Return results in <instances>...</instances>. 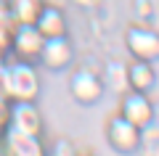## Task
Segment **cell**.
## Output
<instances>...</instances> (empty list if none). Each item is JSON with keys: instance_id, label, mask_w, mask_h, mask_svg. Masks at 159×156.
I'll return each mask as SVG.
<instances>
[{"instance_id": "ba28073f", "label": "cell", "mask_w": 159, "mask_h": 156, "mask_svg": "<svg viewBox=\"0 0 159 156\" xmlns=\"http://www.w3.org/2000/svg\"><path fill=\"white\" fill-rule=\"evenodd\" d=\"M72 58H74L72 42L66 40V34H61V37H45L37 61L51 72H61V69H66L72 64Z\"/></svg>"}, {"instance_id": "3957f363", "label": "cell", "mask_w": 159, "mask_h": 156, "mask_svg": "<svg viewBox=\"0 0 159 156\" xmlns=\"http://www.w3.org/2000/svg\"><path fill=\"white\" fill-rule=\"evenodd\" d=\"M43 42H45V37L37 32L34 24H16L13 32H11L8 50H11L13 58H19V61H37Z\"/></svg>"}, {"instance_id": "9c48e42d", "label": "cell", "mask_w": 159, "mask_h": 156, "mask_svg": "<svg viewBox=\"0 0 159 156\" xmlns=\"http://www.w3.org/2000/svg\"><path fill=\"white\" fill-rule=\"evenodd\" d=\"M69 93L77 103H96L98 98L103 95V79L98 77L96 72H88V69H77L69 79Z\"/></svg>"}, {"instance_id": "5bb4252c", "label": "cell", "mask_w": 159, "mask_h": 156, "mask_svg": "<svg viewBox=\"0 0 159 156\" xmlns=\"http://www.w3.org/2000/svg\"><path fill=\"white\" fill-rule=\"evenodd\" d=\"M56 156H77V151H74L66 140H61V143L56 145Z\"/></svg>"}, {"instance_id": "8992f818", "label": "cell", "mask_w": 159, "mask_h": 156, "mask_svg": "<svg viewBox=\"0 0 159 156\" xmlns=\"http://www.w3.org/2000/svg\"><path fill=\"white\" fill-rule=\"evenodd\" d=\"M8 127L19 130V132H27V135H40L43 132V114L34 106V100H11Z\"/></svg>"}, {"instance_id": "7c38bea8", "label": "cell", "mask_w": 159, "mask_h": 156, "mask_svg": "<svg viewBox=\"0 0 159 156\" xmlns=\"http://www.w3.org/2000/svg\"><path fill=\"white\" fill-rule=\"evenodd\" d=\"M8 6V13L16 24H34L37 13L43 11V0H6Z\"/></svg>"}, {"instance_id": "6da1fadb", "label": "cell", "mask_w": 159, "mask_h": 156, "mask_svg": "<svg viewBox=\"0 0 159 156\" xmlns=\"http://www.w3.org/2000/svg\"><path fill=\"white\" fill-rule=\"evenodd\" d=\"M0 95L8 100H34L40 95V77L32 61H6L0 69Z\"/></svg>"}, {"instance_id": "7a4b0ae2", "label": "cell", "mask_w": 159, "mask_h": 156, "mask_svg": "<svg viewBox=\"0 0 159 156\" xmlns=\"http://www.w3.org/2000/svg\"><path fill=\"white\" fill-rule=\"evenodd\" d=\"M154 114H157L154 100L148 98L146 93H141V90H127V93H125L122 106H119V117H125L127 122H133L141 132H143L146 127H151Z\"/></svg>"}, {"instance_id": "52a82bcc", "label": "cell", "mask_w": 159, "mask_h": 156, "mask_svg": "<svg viewBox=\"0 0 159 156\" xmlns=\"http://www.w3.org/2000/svg\"><path fill=\"white\" fill-rule=\"evenodd\" d=\"M125 45L133 58L141 61H154L159 58V34L146 27H130L125 32Z\"/></svg>"}, {"instance_id": "30bf717a", "label": "cell", "mask_w": 159, "mask_h": 156, "mask_svg": "<svg viewBox=\"0 0 159 156\" xmlns=\"http://www.w3.org/2000/svg\"><path fill=\"white\" fill-rule=\"evenodd\" d=\"M34 27L43 37H61L66 34V16L56 6H43V11L34 19Z\"/></svg>"}, {"instance_id": "277c9868", "label": "cell", "mask_w": 159, "mask_h": 156, "mask_svg": "<svg viewBox=\"0 0 159 156\" xmlns=\"http://www.w3.org/2000/svg\"><path fill=\"white\" fill-rule=\"evenodd\" d=\"M106 140H109V145H111L114 151H119V154H133V151H138V145H141V130L133 122H127L125 117H114V119H109V124H106Z\"/></svg>"}, {"instance_id": "8fae6325", "label": "cell", "mask_w": 159, "mask_h": 156, "mask_svg": "<svg viewBox=\"0 0 159 156\" xmlns=\"http://www.w3.org/2000/svg\"><path fill=\"white\" fill-rule=\"evenodd\" d=\"M157 85V72H154V61H141L135 58L133 64H127V90H148Z\"/></svg>"}, {"instance_id": "5b68a950", "label": "cell", "mask_w": 159, "mask_h": 156, "mask_svg": "<svg viewBox=\"0 0 159 156\" xmlns=\"http://www.w3.org/2000/svg\"><path fill=\"white\" fill-rule=\"evenodd\" d=\"M3 156H48L40 135H27L13 127L3 130Z\"/></svg>"}, {"instance_id": "4fadbf2b", "label": "cell", "mask_w": 159, "mask_h": 156, "mask_svg": "<svg viewBox=\"0 0 159 156\" xmlns=\"http://www.w3.org/2000/svg\"><path fill=\"white\" fill-rule=\"evenodd\" d=\"M8 109H11V100L6 95H0V132L8 127Z\"/></svg>"}]
</instances>
